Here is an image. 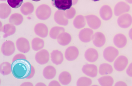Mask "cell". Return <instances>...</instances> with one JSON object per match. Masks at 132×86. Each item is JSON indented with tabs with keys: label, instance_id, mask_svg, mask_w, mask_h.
<instances>
[{
	"label": "cell",
	"instance_id": "cell-1",
	"mask_svg": "<svg viewBox=\"0 0 132 86\" xmlns=\"http://www.w3.org/2000/svg\"><path fill=\"white\" fill-rule=\"evenodd\" d=\"M31 68L32 66L29 62L25 59L16 60L12 64L13 76L19 79H27L31 73Z\"/></svg>",
	"mask_w": 132,
	"mask_h": 86
},
{
	"label": "cell",
	"instance_id": "cell-2",
	"mask_svg": "<svg viewBox=\"0 0 132 86\" xmlns=\"http://www.w3.org/2000/svg\"><path fill=\"white\" fill-rule=\"evenodd\" d=\"M51 9L48 5L43 4L39 6L36 10V15L40 20L48 19L51 14Z\"/></svg>",
	"mask_w": 132,
	"mask_h": 86
},
{
	"label": "cell",
	"instance_id": "cell-3",
	"mask_svg": "<svg viewBox=\"0 0 132 86\" xmlns=\"http://www.w3.org/2000/svg\"><path fill=\"white\" fill-rule=\"evenodd\" d=\"M119 54L118 50L112 46L107 47L103 51L104 59L109 62H112Z\"/></svg>",
	"mask_w": 132,
	"mask_h": 86
},
{
	"label": "cell",
	"instance_id": "cell-4",
	"mask_svg": "<svg viewBox=\"0 0 132 86\" xmlns=\"http://www.w3.org/2000/svg\"><path fill=\"white\" fill-rule=\"evenodd\" d=\"M52 5L59 10L65 11L73 6L72 0H52Z\"/></svg>",
	"mask_w": 132,
	"mask_h": 86
},
{
	"label": "cell",
	"instance_id": "cell-5",
	"mask_svg": "<svg viewBox=\"0 0 132 86\" xmlns=\"http://www.w3.org/2000/svg\"><path fill=\"white\" fill-rule=\"evenodd\" d=\"M117 23L120 27L122 28H127L130 27L132 25V16L129 13L122 14L118 18Z\"/></svg>",
	"mask_w": 132,
	"mask_h": 86
},
{
	"label": "cell",
	"instance_id": "cell-6",
	"mask_svg": "<svg viewBox=\"0 0 132 86\" xmlns=\"http://www.w3.org/2000/svg\"><path fill=\"white\" fill-rule=\"evenodd\" d=\"M18 50L22 53H27L30 50V44L28 40L24 37H20L16 41Z\"/></svg>",
	"mask_w": 132,
	"mask_h": 86
},
{
	"label": "cell",
	"instance_id": "cell-7",
	"mask_svg": "<svg viewBox=\"0 0 132 86\" xmlns=\"http://www.w3.org/2000/svg\"><path fill=\"white\" fill-rule=\"evenodd\" d=\"M49 53L46 49H42L36 53L35 59L40 65H44L49 60Z\"/></svg>",
	"mask_w": 132,
	"mask_h": 86
},
{
	"label": "cell",
	"instance_id": "cell-8",
	"mask_svg": "<svg viewBox=\"0 0 132 86\" xmlns=\"http://www.w3.org/2000/svg\"><path fill=\"white\" fill-rule=\"evenodd\" d=\"M1 50L3 54L6 56H10L15 51V45L13 41L7 40L2 45Z\"/></svg>",
	"mask_w": 132,
	"mask_h": 86
},
{
	"label": "cell",
	"instance_id": "cell-9",
	"mask_svg": "<svg viewBox=\"0 0 132 86\" xmlns=\"http://www.w3.org/2000/svg\"><path fill=\"white\" fill-rule=\"evenodd\" d=\"M86 19L88 26L93 29H97L101 26V20L98 17L95 15L91 14L86 15Z\"/></svg>",
	"mask_w": 132,
	"mask_h": 86
},
{
	"label": "cell",
	"instance_id": "cell-10",
	"mask_svg": "<svg viewBox=\"0 0 132 86\" xmlns=\"http://www.w3.org/2000/svg\"><path fill=\"white\" fill-rule=\"evenodd\" d=\"M128 64V59L125 56H120L115 60L114 63V67L116 70L119 72L125 70Z\"/></svg>",
	"mask_w": 132,
	"mask_h": 86
},
{
	"label": "cell",
	"instance_id": "cell-11",
	"mask_svg": "<svg viewBox=\"0 0 132 86\" xmlns=\"http://www.w3.org/2000/svg\"><path fill=\"white\" fill-rule=\"evenodd\" d=\"M93 32L90 28H86L81 30L79 34V40L85 43L90 42L93 38Z\"/></svg>",
	"mask_w": 132,
	"mask_h": 86
},
{
	"label": "cell",
	"instance_id": "cell-12",
	"mask_svg": "<svg viewBox=\"0 0 132 86\" xmlns=\"http://www.w3.org/2000/svg\"><path fill=\"white\" fill-rule=\"evenodd\" d=\"M79 55V51L77 47L70 46L66 49L65 56L66 59L69 61H72L76 59Z\"/></svg>",
	"mask_w": 132,
	"mask_h": 86
},
{
	"label": "cell",
	"instance_id": "cell-13",
	"mask_svg": "<svg viewBox=\"0 0 132 86\" xmlns=\"http://www.w3.org/2000/svg\"><path fill=\"white\" fill-rule=\"evenodd\" d=\"M130 10V6L124 2L118 3L114 7V13L116 16H119L128 12Z\"/></svg>",
	"mask_w": 132,
	"mask_h": 86
},
{
	"label": "cell",
	"instance_id": "cell-14",
	"mask_svg": "<svg viewBox=\"0 0 132 86\" xmlns=\"http://www.w3.org/2000/svg\"><path fill=\"white\" fill-rule=\"evenodd\" d=\"M54 18L56 22L59 25L66 26L68 25V19L66 18L64 11L57 10L54 14Z\"/></svg>",
	"mask_w": 132,
	"mask_h": 86
},
{
	"label": "cell",
	"instance_id": "cell-15",
	"mask_svg": "<svg viewBox=\"0 0 132 86\" xmlns=\"http://www.w3.org/2000/svg\"><path fill=\"white\" fill-rule=\"evenodd\" d=\"M82 72L86 75L94 78L95 77L98 73L97 67L93 64H86L82 68Z\"/></svg>",
	"mask_w": 132,
	"mask_h": 86
},
{
	"label": "cell",
	"instance_id": "cell-16",
	"mask_svg": "<svg viewBox=\"0 0 132 86\" xmlns=\"http://www.w3.org/2000/svg\"><path fill=\"white\" fill-rule=\"evenodd\" d=\"M92 40L93 44L95 46L101 47L105 43V36L103 33L101 32H97L93 35Z\"/></svg>",
	"mask_w": 132,
	"mask_h": 86
},
{
	"label": "cell",
	"instance_id": "cell-17",
	"mask_svg": "<svg viewBox=\"0 0 132 86\" xmlns=\"http://www.w3.org/2000/svg\"><path fill=\"white\" fill-rule=\"evenodd\" d=\"M99 14L102 20H108L112 17V10L110 6L104 5L100 8Z\"/></svg>",
	"mask_w": 132,
	"mask_h": 86
},
{
	"label": "cell",
	"instance_id": "cell-18",
	"mask_svg": "<svg viewBox=\"0 0 132 86\" xmlns=\"http://www.w3.org/2000/svg\"><path fill=\"white\" fill-rule=\"evenodd\" d=\"M34 32L39 37L45 38L48 35V29L45 24L39 23L37 24L34 27Z\"/></svg>",
	"mask_w": 132,
	"mask_h": 86
},
{
	"label": "cell",
	"instance_id": "cell-19",
	"mask_svg": "<svg viewBox=\"0 0 132 86\" xmlns=\"http://www.w3.org/2000/svg\"><path fill=\"white\" fill-rule=\"evenodd\" d=\"M113 42L116 46L119 48H122L126 45L127 40L125 35L122 33H118L114 36Z\"/></svg>",
	"mask_w": 132,
	"mask_h": 86
},
{
	"label": "cell",
	"instance_id": "cell-20",
	"mask_svg": "<svg viewBox=\"0 0 132 86\" xmlns=\"http://www.w3.org/2000/svg\"><path fill=\"white\" fill-rule=\"evenodd\" d=\"M85 57L87 61L94 62L98 58V53L96 49L90 48L86 50Z\"/></svg>",
	"mask_w": 132,
	"mask_h": 86
},
{
	"label": "cell",
	"instance_id": "cell-21",
	"mask_svg": "<svg viewBox=\"0 0 132 86\" xmlns=\"http://www.w3.org/2000/svg\"><path fill=\"white\" fill-rule=\"evenodd\" d=\"M51 61L53 63L56 65L62 64L64 60L63 53L58 50H55L51 53Z\"/></svg>",
	"mask_w": 132,
	"mask_h": 86
},
{
	"label": "cell",
	"instance_id": "cell-22",
	"mask_svg": "<svg viewBox=\"0 0 132 86\" xmlns=\"http://www.w3.org/2000/svg\"><path fill=\"white\" fill-rule=\"evenodd\" d=\"M1 31L3 32L5 34L3 36L4 38H7L9 36H11L14 34L16 32V28L12 24H8L4 25L1 29Z\"/></svg>",
	"mask_w": 132,
	"mask_h": 86
},
{
	"label": "cell",
	"instance_id": "cell-23",
	"mask_svg": "<svg viewBox=\"0 0 132 86\" xmlns=\"http://www.w3.org/2000/svg\"><path fill=\"white\" fill-rule=\"evenodd\" d=\"M72 40V37L69 33L63 32L61 33L57 38V41L60 45L66 46L68 45Z\"/></svg>",
	"mask_w": 132,
	"mask_h": 86
},
{
	"label": "cell",
	"instance_id": "cell-24",
	"mask_svg": "<svg viewBox=\"0 0 132 86\" xmlns=\"http://www.w3.org/2000/svg\"><path fill=\"white\" fill-rule=\"evenodd\" d=\"M56 74V70L52 66H47L43 71V75L44 77L47 80L53 79Z\"/></svg>",
	"mask_w": 132,
	"mask_h": 86
},
{
	"label": "cell",
	"instance_id": "cell-25",
	"mask_svg": "<svg viewBox=\"0 0 132 86\" xmlns=\"http://www.w3.org/2000/svg\"><path fill=\"white\" fill-rule=\"evenodd\" d=\"M12 10L9 5L5 3H2L0 5V18L2 19H5L10 15Z\"/></svg>",
	"mask_w": 132,
	"mask_h": 86
},
{
	"label": "cell",
	"instance_id": "cell-26",
	"mask_svg": "<svg viewBox=\"0 0 132 86\" xmlns=\"http://www.w3.org/2000/svg\"><path fill=\"white\" fill-rule=\"evenodd\" d=\"M60 82L63 85H69L71 81L72 77L70 73L67 71H64L60 74L59 76Z\"/></svg>",
	"mask_w": 132,
	"mask_h": 86
},
{
	"label": "cell",
	"instance_id": "cell-27",
	"mask_svg": "<svg viewBox=\"0 0 132 86\" xmlns=\"http://www.w3.org/2000/svg\"><path fill=\"white\" fill-rule=\"evenodd\" d=\"M33 11L34 6L33 4L30 2L24 3L20 7V12L25 15H27L32 13Z\"/></svg>",
	"mask_w": 132,
	"mask_h": 86
},
{
	"label": "cell",
	"instance_id": "cell-28",
	"mask_svg": "<svg viewBox=\"0 0 132 86\" xmlns=\"http://www.w3.org/2000/svg\"><path fill=\"white\" fill-rule=\"evenodd\" d=\"M23 20V18L20 13H13L9 19V22L14 26H20Z\"/></svg>",
	"mask_w": 132,
	"mask_h": 86
},
{
	"label": "cell",
	"instance_id": "cell-29",
	"mask_svg": "<svg viewBox=\"0 0 132 86\" xmlns=\"http://www.w3.org/2000/svg\"><path fill=\"white\" fill-rule=\"evenodd\" d=\"M73 25L75 27L78 29L84 27L86 25L85 18L82 15H77L73 20Z\"/></svg>",
	"mask_w": 132,
	"mask_h": 86
},
{
	"label": "cell",
	"instance_id": "cell-30",
	"mask_svg": "<svg viewBox=\"0 0 132 86\" xmlns=\"http://www.w3.org/2000/svg\"><path fill=\"white\" fill-rule=\"evenodd\" d=\"M113 71L112 67L109 64L103 63L100 65L99 73L101 75H107L112 73Z\"/></svg>",
	"mask_w": 132,
	"mask_h": 86
},
{
	"label": "cell",
	"instance_id": "cell-31",
	"mask_svg": "<svg viewBox=\"0 0 132 86\" xmlns=\"http://www.w3.org/2000/svg\"><path fill=\"white\" fill-rule=\"evenodd\" d=\"M32 48L34 51H38L42 49L44 46V40L40 38L36 37L33 38L31 42Z\"/></svg>",
	"mask_w": 132,
	"mask_h": 86
},
{
	"label": "cell",
	"instance_id": "cell-32",
	"mask_svg": "<svg viewBox=\"0 0 132 86\" xmlns=\"http://www.w3.org/2000/svg\"><path fill=\"white\" fill-rule=\"evenodd\" d=\"M0 72L1 74L4 76L9 75L12 72V64L7 62H5L1 63L0 66Z\"/></svg>",
	"mask_w": 132,
	"mask_h": 86
},
{
	"label": "cell",
	"instance_id": "cell-33",
	"mask_svg": "<svg viewBox=\"0 0 132 86\" xmlns=\"http://www.w3.org/2000/svg\"><path fill=\"white\" fill-rule=\"evenodd\" d=\"M65 32L64 28L61 27H52L49 33V35L53 40L57 39L61 33Z\"/></svg>",
	"mask_w": 132,
	"mask_h": 86
},
{
	"label": "cell",
	"instance_id": "cell-34",
	"mask_svg": "<svg viewBox=\"0 0 132 86\" xmlns=\"http://www.w3.org/2000/svg\"><path fill=\"white\" fill-rule=\"evenodd\" d=\"M100 85L102 86H112L114 80L112 77L109 76H103L98 79Z\"/></svg>",
	"mask_w": 132,
	"mask_h": 86
},
{
	"label": "cell",
	"instance_id": "cell-35",
	"mask_svg": "<svg viewBox=\"0 0 132 86\" xmlns=\"http://www.w3.org/2000/svg\"><path fill=\"white\" fill-rule=\"evenodd\" d=\"M92 84V80L88 78L82 77L79 79L77 82V86H90Z\"/></svg>",
	"mask_w": 132,
	"mask_h": 86
},
{
	"label": "cell",
	"instance_id": "cell-36",
	"mask_svg": "<svg viewBox=\"0 0 132 86\" xmlns=\"http://www.w3.org/2000/svg\"><path fill=\"white\" fill-rule=\"evenodd\" d=\"M9 6L14 9H18L21 6L23 0H7Z\"/></svg>",
	"mask_w": 132,
	"mask_h": 86
},
{
	"label": "cell",
	"instance_id": "cell-37",
	"mask_svg": "<svg viewBox=\"0 0 132 86\" xmlns=\"http://www.w3.org/2000/svg\"><path fill=\"white\" fill-rule=\"evenodd\" d=\"M76 13V11L75 8L71 7L65 11V15L67 19H72L75 16Z\"/></svg>",
	"mask_w": 132,
	"mask_h": 86
},
{
	"label": "cell",
	"instance_id": "cell-38",
	"mask_svg": "<svg viewBox=\"0 0 132 86\" xmlns=\"http://www.w3.org/2000/svg\"><path fill=\"white\" fill-rule=\"evenodd\" d=\"M27 59V57H26V56L22 54H18L16 55H15L14 57H13V62L15 60L18 59Z\"/></svg>",
	"mask_w": 132,
	"mask_h": 86
},
{
	"label": "cell",
	"instance_id": "cell-39",
	"mask_svg": "<svg viewBox=\"0 0 132 86\" xmlns=\"http://www.w3.org/2000/svg\"><path fill=\"white\" fill-rule=\"evenodd\" d=\"M126 72L129 76L132 77V63H131L128 67Z\"/></svg>",
	"mask_w": 132,
	"mask_h": 86
},
{
	"label": "cell",
	"instance_id": "cell-40",
	"mask_svg": "<svg viewBox=\"0 0 132 86\" xmlns=\"http://www.w3.org/2000/svg\"><path fill=\"white\" fill-rule=\"evenodd\" d=\"M49 86H60V84H59V83L57 81H51L48 85Z\"/></svg>",
	"mask_w": 132,
	"mask_h": 86
},
{
	"label": "cell",
	"instance_id": "cell-41",
	"mask_svg": "<svg viewBox=\"0 0 132 86\" xmlns=\"http://www.w3.org/2000/svg\"><path fill=\"white\" fill-rule=\"evenodd\" d=\"M34 74H35V69H34V67L33 66H32L31 73H30V75L27 78V79H31V78H32L33 76H34Z\"/></svg>",
	"mask_w": 132,
	"mask_h": 86
},
{
	"label": "cell",
	"instance_id": "cell-42",
	"mask_svg": "<svg viewBox=\"0 0 132 86\" xmlns=\"http://www.w3.org/2000/svg\"><path fill=\"white\" fill-rule=\"evenodd\" d=\"M21 86H33L31 83L30 82H26L23 83L21 85Z\"/></svg>",
	"mask_w": 132,
	"mask_h": 86
},
{
	"label": "cell",
	"instance_id": "cell-43",
	"mask_svg": "<svg viewBox=\"0 0 132 86\" xmlns=\"http://www.w3.org/2000/svg\"><path fill=\"white\" fill-rule=\"evenodd\" d=\"M122 83H124V82H118L116 83V84H115V86H120V85L125 86L124 84H122Z\"/></svg>",
	"mask_w": 132,
	"mask_h": 86
},
{
	"label": "cell",
	"instance_id": "cell-44",
	"mask_svg": "<svg viewBox=\"0 0 132 86\" xmlns=\"http://www.w3.org/2000/svg\"><path fill=\"white\" fill-rule=\"evenodd\" d=\"M129 36L130 38L132 40V28L130 30V31H129Z\"/></svg>",
	"mask_w": 132,
	"mask_h": 86
},
{
	"label": "cell",
	"instance_id": "cell-45",
	"mask_svg": "<svg viewBox=\"0 0 132 86\" xmlns=\"http://www.w3.org/2000/svg\"><path fill=\"white\" fill-rule=\"evenodd\" d=\"M72 2H73V5H75L76 4H77L78 0H72Z\"/></svg>",
	"mask_w": 132,
	"mask_h": 86
},
{
	"label": "cell",
	"instance_id": "cell-46",
	"mask_svg": "<svg viewBox=\"0 0 132 86\" xmlns=\"http://www.w3.org/2000/svg\"><path fill=\"white\" fill-rule=\"evenodd\" d=\"M36 86H46L45 84L42 83H38L36 85Z\"/></svg>",
	"mask_w": 132,
	"mask_h": 86
},
{
	"label": "cell",
	"instance_id": "cell-47",
	"mask_svg": "<svg viewBox=\"0 0 132 86\" xmlns=\"http://www.w3.org/2000/svg\"><path fill=\"white\" fill-rule=\"evenodd\" d=\"M126 1L130 4H132V0H126Z\"/></svg>",
	"mask_w": 132,
	"mask_h": 86
},
{
	"label": "cell",
	"instance_id": "cell-48",
	"mask_svg": "<svg viewBox=\"0 0 132 86\" xmlns=\"http://www.w3.org/2000/svg\"><path fill=\"white\" fill-rule=\"evenodd\" d=\"M31 1H34V2H39V1H41V0H31Z\"/></svg>",
	"mask_w": 132,
	"mask_h": 86
},
{
	"label": "cell",
	"instance_id": "cell-49",
	"mask_svg": "<svg viewBox=\"0 0 132 86\" xmlns=\"http://www.w3.org/2000/svg\"><path fill=\"white\" fill-rule=\"evenodd\" d=\"M93 1H94V2H97V1H99L100 0H93Z\"/></svg>",
	"mask_w": 132,
	"mask_h": 86
},
{
	"label": "cell",
	"instance_id": "cell-50",
	"mask_svg": "<svg viewBox=\"0 0 132 86\" xmlns=\"http://www.w3.org/2000/svg\"><path fill=\"white\" fill-rule=\"evenodd\" d=\"M1 1H5L6 0H1Z\"/></svg>",
	"mask_w": 132,
	"mask_h": 86
}]
</instances>
